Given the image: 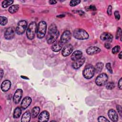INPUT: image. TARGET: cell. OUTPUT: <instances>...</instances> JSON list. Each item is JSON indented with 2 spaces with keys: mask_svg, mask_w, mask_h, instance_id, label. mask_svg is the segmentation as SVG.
<instances>
[{
  "mask_svg": "<svg viewBox=\"0 0 122 122\" xmlns=\"http://www.w3.org/2000/svg\"><path fill=\"white\" fill-rule=\"evenodd\" d=\"M103 63H102L101 62H98L95 65V67L94 68L95 72H96V73L100 72L102 71V70L103 69Z\"/></svg>",
  "mask_w": 122,
  "mask_h": 122,
  "instance_id": "25",
  "label": "cell"
},
{
  "mask_svg": "<svg viewBox=\"0 0 122 122\" xmlns=\"http://www.w3.org/2000/svg\"><path fill=\"white\" fill-rule=\"evenodd\" d=\"M8 22V19L6 17L3 16H0V24L1 25H5Z\"/></svg>",
  "mask_w": 122,
  "mask_h": 122,
  "instance_id": "27",
  "label": "cell"
},
{
  "mask_svg": "<svg viewBox=\"0 0 122 122\" xmlns=\"http://www.w3.org/2000/svg\"><path fill=\"white\" fill-rule=\"evenodd\" d=\"M122 36V30L120 28H118L116 34V39H119Z\"/></svg>",
  "mask_w": 122,
  "mask_h": 122,
  "instance_id": "31",
  "label": "cell"
},
{
  "mask_svg": "<svg viewBox=\"0 0 122 122\" xmlns=\"http://www.w3.org/2000/svg\"><path fill=\"white\" fill-rule=\"evenodd\" d=\"M114 15L115 18V19L117 20H119L120 19V15L119 13V12L117 10L115 11L114 13Z\"/></svg>",
  "mask_w": 122,
  "mask_h": 122,
  "instance_id": "35",
  "label": "cell"
},
{
  "mask_svg": "<svg viewBox=\"0 0 122 122\" xmlns=\"http://www.w3.org/2000/svg\"><path fill=\"white\" fill-rule=\"evenodd\" d=\"M50 117V114L49 112L46 111L42 112L39 115L38 117V121L39 122H47Z\"/></svg>",
  "mask_w": 122,
  "mask_h": 122,
  "instance_id": "13",
  "label": "cell"
},
{
  "mask_svg": "<svg viewBox=\"0 0 122 122\" xmlns=\"http://www.w3.org/2000/svg\"><path fill=\"white\" fill-rule=\"evenodd\" d=\"M73 37L79 40H86L89 38V34L84 30L78 28L75 29L73 32Z\"/></svg>",
  "mask_w": 122,
  "mask_h": 122,
  "instance_id": "2",
  "label": "cell"
},
{
  "mask_svg": "<svg viewBox=\"0 0 122 122\" xmlns=\"http://www.w3.org/2000/svg\"><path fill=\"white\" fill-rule=\"evenodd\" d=\"M118 87L120 90L122 89V79L120 78V79L119 80V81H118Z\"/></svg>",
  "mask_w": 122,
  "mask_h": 122,
  "instance_id": "39",
  "label": "cell"
},
{
  "mask_svg": "<svg viewBox=\"0 0 122 122\" xmlns=\"http://www.w3.org/2000/svg\"><path fill=\"white\" fill-rule=\"evenodd\" d=\"M106 68L107 69V70L111 73H112V70L111 67V64L110 62H108L106 64Z\"/></svg>",
  "mask_w": 122,
  "mask_h": 122,
  "instance_id": "33",
  "label": "cell"
},
{
  "mask_svg": "<svg viewBox=\"0 0 122 122\" xmlns=\"http://www.w3.org/2000/svg\"><path fill=\"white\" fill-rule=\"evenodd\" d=\"M59 35V31L55 24L51 25L46 37V41L49 44H53L57 40Z\"/></svg>",
  "mask_w": 122,
  "mask_h": 122,
  "instance_id": "1",
  "label": "cell"
},
{
  "mask_svg": "<svg viewBox=\"0 0 122 122\" xmlns=\"http://www.w3.org/2000/svg\"><path fill=\"white\" fill-rule=\"evenodd\" d=\"M62 43L61 42V41H55L51 46V50L52 51L54 52H58L62 48Z\"/></svg>",
  "mask_w": 122,
  "mask_h": 122,
  "instance_id": "18",
  "label": "cell"
},
{
  "mask_svg": "<svg viewBox=\"0 0 122 122\" xmlns=\"http://www.w3.org/2000/svg\"><path fill=\"white\" fill-rule=\"evenodd\" d=\"M108 75L104 73L99 74L95 80V83L97 85L101 86L104 85L107 81Z\"/></svg>",
  "mask_w": 122,
  "mask_h": 122,
  "instance_id": "7",
  "label": "cell"
},
{
  "mask_svg": "<svg viewBox=\"0 0 122 122\" xmlns=\"http://www.w3.org/2000/svg\"><path fill=\"white\" fill-rule=\"evenodd\" d=\"M57 3V1L54 0H51L49 1V3L50 4H55Z\"/></svg>",
  "mask_w": 122,
  "mask_h": 122,
  "instance_id": "41",
  "label": "cell"
},
{
  "mask_svg": "<svg viewBox=\"0 0 122 122\" xmlns=\"http://www.w3.org/2000/svg\"><path fill=\"white\" fill-rule=\"evenodd\" d=\"M40 108L39 107L36 106L33 108L31 110V117L33 118H36L40 112Z\"/></svg>",
  "mask_w": 122,
  "mask_h": 122,
  "instance_id": "23",
  "label": "cell"
},
{
  "mask_svg": "<svg viewBox=\"0 0 122 122\" xmlns=\"http://www.w3.org/2000/svg\"><path fill=\"white\" fill-rule=\"evenodd\" d=\"M120 47L119 45H116L114 47H113L112 49V53L113 54L117 53L120 50Z\"/></svg>",
  "mask_w": 122,
  "mask_h": 122,
  "instance_id": "30",
  "label": "cell"
},
{
  "mask_svg": "<svg viewBox=\"0 0 122 122\" xmlns=\"http://www.w3.org/2000/svg\"><path fill=\"white\" fill-rule=\"evenodd\" d=\"M0 79H1L2 77H3V75L4 74V71H3L2 69H0Z\"/></svg>",
  "mask_w": 122,
  "mask_h": 122,
  "instance_id": "42",
  "label": "cell"
},
{
  "mask_svg": "<svg viewBox=\"0 0 122 122\" xmlns=\"http://www.w3.org/2000/svg\"><path fill=\"white\" fill-rule=\"evenodd\" d=\"M22 94H23L22 90L20 89H17L16 91L14 93V94L13 97V102L16 104H18L20 102L22 96Z\"/></svg>",
  "mask_w": 122,
  "mask_h": 122,
  "instance_id": "10",
  "label": "cell"
},
{
  "mask_svg": "<svg viewBox=\"0 0 122 122\" xmlns=\"http://www.w3.org/2000/svg\"><path fill=\"white\" fill-rule=\"evenodd\" d=\"M27 27V23L24 20H20L16 28V32L18 35H21L24 33Z\"/></svg>",
  "mask_w": 122,
  "mask_h": 122,
  "instance_id": "6",
  "label": "cell"
},
{
  "mask_svg": "<svg viewBox=\"0 0 122 122\" xmlns=\"http://www.w3.org/2000/svg\"><path fill=\"white\" fill-rule=\"evenodd\" d=\"M71 32L68 30H66L62 33L60 41L62 44H64L67 42L71 39Z\"/></svg>",
  "mask_w": 122,
  "mask_h": 122,
  "instance_id": "8",
  "label": "cell"
},
{
  "mask_svg": "<svg viewBox=\"0 0 122 122\" xmlns=\"http://www.w3.org/2000/svg\"><path fill=\"white\" fill-rule=\"evenodd\" d=\"M15 35L14 29L10 27L7 28L4 33V37L6 40H11L13 38Z\"/></svg>",
  "mask_w": 122,
  "mask_h": 122,
  "instance_id": "9",
  "label": "cell"
},
{
  "mask_svg": "<svg viewBox=\"0 0 122 122\" xmlns=\"http://www.w3.org/2000/svg\"><path fill=\"white\" fill-rule=\"evenodd\" d=\"M47 29V24L45 21H40L37 27V36L39 39L43 38L46 34Z\"/></svg>",
  "mask_w": 122,
  "mask_h": 122,
  "instance_id": "3",
  "label": "cell"
},
{
  "mask_svg": "<svg viewBox=\"0 0 122 122\" xmlns=\"http://www.w3.org/2000/svg\"><path fill=\"white\" fill-rule=\"evenodd\" d=\"M116 109L117 110L119 113V114H120V115L121 116H122V107L120 105H117V107H116Z\"/></svg>",
  "mask_w": 122,
  "mask_h": 122,
  "instance_id": "37",
  "label": "cell"
},
{
  "mask_svg": "<svg viewBox=\"0 0 122 122\" xmlns=\"http://www.w3.org/2000/svg\"><path fill=\"white\" fill-rule=\"evenodd\" d=\"M112 6L111 5H109L107 8V12L108 15L110 16L112 15Z\"/></svg>",
  "mask_w": 122,
  "mask_h": 122,
  "instance_id": "36",
  "label": "cell"
},
{
  "mask_svg": "<svg viewBox=\"0 0 122 122\" xmlns=\"http://www.w3.org/2000/svg\"><path fill=\"white\" fill-rule=\"evenodd\" d=\"M81 2V0H71L70 2V5L71 7L75 6L79 4Z\"/></svg>",
  "mask_w": 122,
  "mask_h": 122,
  "instance_id": "29",
  "label": "cell"
},
{
  "mask_svg": "<svg viewBox=\"0 0 122 122\" xmlns=\"http://www.w3.org/2000/svg\"><path fill=\"white\" fill-rule=\"evenodd\" d=\"M31 116V114L29 112H25L22 116L21 121L22 122H29L30 120Z\"/></svg>",
  "mask_w": 122,
  "mask_h": 122,
  "instance_id": "21",
  "label": "cell"
},
{
  "mask_svg": "<svg viewBox=\"0 0 122 122\" xmlns=\"http://www.w3.org/2000/svg\"><path fill=\"white\" fill-rule=\"evenodd\" d=\"M104 47L107 49H110L111 48V47H112V45H111V44H110V42H106L104 44Z\"/></svg>",
  "mask_w": 122,
  "mask_h": 122,
  "instance_id": "38",
  "label": "cell"
},
{
  "mask_svg": "<svg viewBox=\"0 0 122 122\" xmlns=\"http://www.w3.org/2000/svg\"><path fill=\"white\" fill-rule=\"evenodd\" d=\"M73 48L71 44H69L66 45L62 50L61 54L63 56L67 57L72 52Z\"/></svg>",
  "mask_w": 122,
  "mask_h": 122,
  "instance_id": "11",
  "label": "cell"
},
{
  "mask_svg": "<svg viewBox=\"0 0 122 122\" xmlns=\"http://www.w3.org/2000/svg\"><path fill=\"white\" fill-rule=\"evenodd\" d=\"M11 86V82L8 80L4 81L1 84V89L4 92H6L9 91Z\"/></svg>",
  "mask_w": 122,
  "mask_h": 122,
  "instance_id": "19",
  "label": "cell"
},
{
  "mask_svg": "<svg viewBox=\"0 0 122 122\" xmlns=\"http://www.w3.org/2000/svg\"><path fill=\"white\" fill-rule=\"evenodd\" d=\"M82 53L81 51H76L72 53L71 56V59L72 61H74L81 58L82 57Z\"/></svg>",
  "mask_w": 122,
  "mask_h": 122,
  "instance_id": "20",
  "label": "cell"
},
{
  "mask_svg": "<svg viewBox=\"0 0 122 122\" xmlns=\"http://www.w3.org/2000/svg\"><path fill=\"white\" fill-rule=\"evenodd\" d=\"M13 2H14V1L12 0H4L2 2V6L4 8H7L10 5H11L13 3Z\"/></svg>",
  "mask_w": 122,
  "mask_h": 122,
  "instance_id": "26",
  "label": "cell"
},
{
  "mask_svg": "<svg viewBox=\"0 0 122 122\" xmlns=\"http://www.w3.org/2000/svg\"><path fill=\"white\" fill-rule=\"evenodd\" d=\"M86 51L88 55H92L100 52L101 49L96 46H91L86 49Z\"/></svg>",
  "mask_w": 122,
  "mask_h": 122,
  "instance_id": "12",
  "label": "cell"
},
{
  "mask_svg": "<svg viewBox=\"0 0 122 122\" xmlns=\"http://www.w3.org/2000/svg\"><path fill=\"white\" fill-rule=\"evenodd\" d=\"M31 102V99L30 97H25L22 101L20 107L22 109H25L29 107Z\"/></svg>",
  "mask_w": 122,
  "mask_h": 122,
  "instance_id": "16",
  "label": "cell"
},
{
  "mask_svg": "<svg viewBox=\"0 0 122 122\" xmlns=\"http://www.w3.org/2000/svg\"><path fill=\"white\" fill-rule=\"evenodd\" d=\"M85 9L87 10H92V11H94L96 10V8L95 6H94V5H90V6L86 8Z\"/></svg>",
  "mask_w": 122,
  "mask_h": 122,
  "instance_id": "34",
  "label": "cell"
},
{
  "mask_svg": "<svg viewBox=\"0 0 122 122\" xmlns=\"http://www.w3.org/2000/svg\"><path fill=\"white\" fill-rule=\"evenodd\" d=\"M19 5L16 4V5H13L11 6L8 9V11L10 13L13 14L16 13L19 10Z\"/></svg>",
  "mask_w": 122,
  "mask_h": 122,
  "instance_id": "24",
  "label": "cell"
},
{
  "mask_svg": "<svg viewBox=\"0 0 122 122\" xmlns=\"http://www.w3.org/2000/svg\"><path fill=\"white\" fill-rule=\"evenodd\" d=\"M85 61V58L81 57L80 59L74 61L72 64V66L74 69H78L83 65Z\"/></svg>",
  "mask_w": 122,
  "mask_h": 122,
  "instance_id": "17",
  "label": "cell"
},
{
  "mask_svg": "<svg viewBox=\"0 0 122 122\" xmlns=\"http://www.w3.org/2000/svg\"><path fill=\"white\" fill-rule=\"evenodd\" d=\"M108 115L109 117L112 122H115L118 120V115L114 110L110 109L108 112Z\"/></svg>",
  "mask_w": 122,
  "mask_h": 122,
  "instance_id": "14",
  "label": "cell"
},
{
  "mask_svg": "<svg viewBox=\"0 0 122 122\" xmlns=\"http://www.w3.org/2000/svg\"><path fill=\"white\" fill-rule=\"evenodd\" d=\"M98 121L99 122H109V120H108L107 118L104 117V116H100L98 118Z\"/></svg>",
  "mask_w": 122,
  "mask_h": 122,
  "instance_id": "32",
  "label": "cell"
},
{
  "mask_svg": "<svg viewBox=\"0 0 122 122\" xmlns=\"http://www.w3.org/2000/svg\"><path fill=\"white\" fill-rule=\"evenodd\" d=\"M76 13H77L78 14H79V15L82 16V15H84L85 14V12L84 11H83L82 10H77L76 11Z\"/></svg>",
  "mask_w": 122,
  "mask_h": 122,
  "instance_id": "40",
  "label": "cell"
},
{
  "mask_svg": "<svg viewBox=\"0 0 122 122\" xmlns=\"http://www.w3.org/2000/svg\"><path fill=\"white\" fill-rule=\"evenodd\" d=\"M100 39L102 41H106L108 42H111L113 39V36L109 32H105L101 34Z\"/></svg>",
  "mask_w": 122,
  "mask_h": 122,
  "instance_id": "15",
  "label": "cell"
},
{
  "mask_svg": "<svg viewBox=\"0 0 122 122\" xmlns=\"http://www.w3.org/2000/svg\"><path fill=\"white\" fill-rule=\"evenodd\" d=\"M122 52L121 51V52L119 53V55H118V57H119V58L120 59H122Z\"/></svg>",
  "mask_w": 122,
  "mask_h": 122,
  "instance_id": "43",
  "label": "cell"
},
{
  "mask_svg": "<svg viewBox=\"0 0 122 122\" xmlns=\"http://www.w3.org/2000/svg\"><path fill=\"white\" fill-rule=\"evenodd\" d=\"M36 29L37 25L35 22L32 21L29 24L26 31V36L28 39L32 40L34 39L37 31Z\"/></svg>",
  "mask_w": 122,
  "mask_h": 122,
  "instance_id": "4",
  "label": "cell"
},
{
  "mask_svg": "<svg viewBox=\"0 0 122 122\" xmlns=\"http://www.w3.org/2000/svg\"><path fill=\"white\" fill-rule=\"evenodd\" d=\"M115 87V84L112 81H110L108 83H107L106 85V88L108 90H112Z\"/></svg>",
  "mask_w": 122,
  "mask_h": 122,
  "instance_id": "28",
  "label": "cell"
},
{
  "mask_svg": "<svg viewBox=\"0 0 122 122\" xmlns=\"http://www.w3.org/2000/svg\"><path fill=\"white\" fill-rule=\"evenodd\" d=\"M94 73V67L91 64H87L85 66L83 71L82 74L85 79H90L93 77Z\"/></svg>",
  "mask_w": 122,
  "mask_h": 122,
  "instance_id": "5",
  "label": "cell"
},
{
  "mask_svg": "<svg viewBox=\"0 0 122 122\" xmlns=\"http://www.w3.org/2000/svg\"><path fill=\"white\" fill-rule=\"evenodd\" d=\"M22 108L20 107H17L14 110L13 114V117L15 119H17L19 118L22 112Z\"/></svg>",
  "mask_w": 122,
  "mask_h": 122,
  "instance_id": "22",
  "label": "cell"
}]
</instances>
